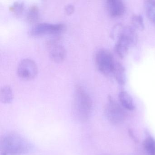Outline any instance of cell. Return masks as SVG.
I'll return each instance as SVG.
<instances>
[{"label": "cell", "instance_id": "cell-12", "mask_svg": "<svg viewBox=\"0 0 155 155\" xmlns=\"http://www.w3.org/2000/svg\"><path fill=\"white\" fill-rule=\"evenodd\" d=\"M39 18V10L38 6L32 5L29 7L26 13V18L30 23H35Z\"/></svg>", "mask_w": 155, "mask_h": 155}, {"label": "cell", "instance_id": "cell-18", "mask_svg": "<svg viewBox=\"0 0 155 155\" xmlns=\"http://www.w3.org/2000/svg\"><path fill=\"white\" fill-rule=\"evenodd\" d=\"M75 9L74 6L71 4H68L65 6V11L68 15H70L73 13Z\"/></svg>", "mask_w": 155, "mask_h": 155}, {"label": "cell", "instance_id": "cell-17", "mask_svg": "<svg viewBox=\"0 0 155 155\" xmlns=\"http://www.w3.org/2000/svg\"><path fill=\"white\" fill-rule=\"evenodd\" d=\"M131 22L134 28L139 30L144 29V23L143 18L140 15H134L131 19Z\"/></svg>", "mask_w": 155, "mask_h": 155}, {"label": "cell", "instance_id": "cell-15", "mask_svg": "<svg viewBox=\"0 0 155 155\" xmlns=\"http://www.w3.org/2000/svg\"><path fill=\"white\" fill-rule=\"evenodd\" d=\"M143 146L148 155H155V140L152 137H148L143 142Z\"/></svg>", "mask_w": 155, "mask_h": 155}, {"label": "cell", "instance_id": "cell-1", "mask_svg": "<svg viewBox=\"0 0 155 155\" xmlns=\"http://www.w3.org/2000/svg\"><path fill=\"white\" fill-rule=\"evenodd\" d=\"M92 108V101L89 94L81 85L75 89L73 99L74 116L79 121H85L89 118Z\"/></svg>", "mask_w": 155, "mask_h": 155}, {"label": "cell", "instance_id": "cell-11", "mask_svg": "<svg viewBox=\"0 0 155 155\" xmlns=\"http://www.w3.org/2000/svg\"><path fill=\"white\" fill-rule=\"evenodd\" d=\"M13 95L10 87L6 85L3 86L0 90V100L2 103L8 104L12 102Z\"/></svg>", "mask_w": 155, "mask_h": 155}, {"label": "cell", "instance_id": "cell-16", "mask_svg": "<svg viewBox=\"0 0 155 155\" xmlns=\"http://www.w3.org/2000/svg\"><path fill=\"white\" fill-rule=\"evenodd\" d=\"M23 10L24 3L21 2H15L9 7V10L17 16L20 15Z\"/></svg>", "mask_w": 155, "mask_h": 155}, {"label": "cell", "instance_id": "cell-13", "mask_svg": "<svg viewBox=\"0 0 155 155\" xmlns=\"http://www.w3.org/2000/svg\"><path fill=\"white\" fill-rule=\"evenodd\" d=\"M113 74L116 81L120 85H124L125 82V71L124 67L119 63H115Z\"/></svg>", "mask_w": 155, "mask_h": 155}, {"label": "cell", "instance_id": "cell-9", "mask_svg": "<svg viewBox=\"0 0 155 155\" xmlns=\"http://www.w3.org/2000/svg\"><path fill=\"white\" fill-rule=\"evenodd\" d=\"M107 7L108 12L112 17H120L125 13V5L120 0L107 1Z\"/></svg>", "mask_w": 155, "mask_h": 155}, {"label": "cell", "instance_id": "cell-8", "mask_svg": "<svg viewBox=\"0 0 155 155\" xmlns=\"http://www.w3.org/2000/svg\"><path fill=\"white\" fill-rule=\"evenodd\" d=\"M48 52L53 61L56 62H62L66 56V51L64 46L56 40H51L47 44Z\"/></svg>", "mask_w": 155, "mask_h": 155}, {"label": "cell", "instance_id": "cell-10", "mask_svg": "<svg viewBox=\"0 0 155 155\" xmlns=\"http://www.w3.org/2000/svg\"><path fill=\"white\" fill-rule=\"evenodd\" d=\"M119 98L121 105L124 108L130 110H133L135 109L133 99L127 91H121L119 95Z\"/></svg>", "mask_w": 155, "mask_h": 155}, {"label": "cell", "instance_id": "cell-7", "mask_svg": "<svg viewBox=\"0 0 155 155\" xmlns=\"http://www.w3.org/2000/svg\"><path fill=\"white\" fill-rule=\"evenodd\" d=\"M38 72V66L31 59L21 60L17 68L18 76L23 79H32L37 76Z\"/></svg>", "mask_w": 155, "mask_h": 155}, {"label": "cell", "instance_id": "cell-3", "mask_svg": "<svg viewBox=\"0 0 155 155\" xmlns=\"http://www.w3.org/2000/svg\"><path fill=\"white\" fill-rule=\"evenodd\" d=\"M112 33V36H117L118 39L115 46L116 52L120 58H124L129 48L136 44L137 34L132 28L119 25L115 27Z\"/></svg>", "mask_w": 155, "mask_h": 155}, {"label": "cell", "instance_id": "cell-5", "mask_svg": "<svg viewBox=\"0 0 155 155\" xmlns=\"http://www.w3.org/2000/svg\"><path fill=\"white\" fill-rule=\"evenodd\" d=\"M106 117L114 125H119L125 120L126 113L123 109L110 97L105 109Z\"/></svg>", "mask_w": 155, "mask_h": 155}, {"label": "cell", "instance_id": "cell-2", "mask_svg": "<svg viewBox=\"0 0 155 155\" xmlns=\"http://www.w3.org/2000/svg\"><path fill=\"white\" fill-rule=\"evenodd\" d=\"M1 147L3 153L6 155H21L27 154L31 149L28 140L16 133L5 135L1 140Z\"/></svg>", "mask_w": 155, "mask_h": 155}, {"label": "cell", "instance_id": "cell-4", "mask_svg": "<svg viewBox=\"0 0 155 155\" xmlns=\"http://www.w3.org/2000/svg\"><path fill=\"white\" fill-rule=\"evenodd\" d=\"M95 62L98 69L104 75L113 74L115 62L113 56L108 51L99 50L95 55Z\"/></svg>", "mask_w": 155, "mask_h": 155}, {"label": "cell", "instance_id": "cell-14", "mask_svg": "<svg viewBox=\"0 0 155 155\" xmlns=\"http://www.w3.org/2000/svg\"><path fill=\"white\" fill-rule=\"evenodd\" d=\"M146 14L149 19L155 23V1H147L145 2Z\"/></svg>", "mask_w": 155, "mask_h": 155}, {"label": "cell", "instance_id": "cell-6", "mask_svg": "<svg viewBox=\"0 0 155 155\" xmlns=\"http://www.w3.org/2000/svg\"><path fill=\"white\" fill-rule=\"evenodd\" d=\"M63 23H51L41 22L36 23L31 29L30 33L32 36H41L58 34L64 29Z\"/></svg>", "mask_w": 155, "mask_h": 155}]
</instances>
